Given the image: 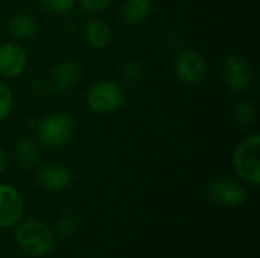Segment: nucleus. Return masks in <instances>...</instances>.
Listing matches in <instances>:
<instances>
[{"mask_svg": "<svg viewBox=\"0 0 260 258\" xmlns=\"http://www.w3.org/2000/svg\"><path fill=\"white\" fill-rule=\"evenodd\" d=\"M76 120L66 111H55L44 116L35 125V135L40 144L49 149L66 146L75 135Z\"/></svg>", "mask_w": 260, "mask_h": 258, "instance_id": "1", "label": "nucleus"}, {"mask_svg": "<svg viewBox=\"0 0 260 258\" xmlns=\"http://www.w3.org/2000/svg\"><path fill=\"white\" fill-rule=\"evenodd\" d=\"M126 93L120 82L114 79H102L94 82L87 94L85 103L93 114L108 116L120 109L125 103Z\"/></svg>", "mask_w": 260, "mask_h": 258, "instance_id": "2", "label": "nucleus"}, {"mask_svg": "<svg viewBox=\"0 0 260 258\" xmlns=\"http://www.w3.org/2000/svg\"><path fill=\"white\" fill-rule=\"evenodd\" d=\"M233 169L236 175L248 186L260 184V135L253 132L247 135L233 152Z\"/></svg>", "mask_w": 260, "mask_h": 258, "instance_id": "3", "label": "nucleus"}, {"mask_svg": "<svg viewBox=\"0 0 260 258\" xmlns=\"http://www.w3.org/2000/svg\"><path fill=\"white\" fill-rule=\"evenodd\" d=\"M15 240L20 249L30 257H43L53 248V234L50 228L35 219L18 225L15 231Z\"/></svg>", "mask_w": 260, "mask_h": 258, "instance_id": "4", "label": "nucleus"}, {"mask_svg": "<svg viewBox=\"0 0 260 258\" xmlns=\"http://www.w3.org/2000/svg\"><path fill=\"white\" fill-rule=\"evenodd\" d=\"M174 71L180 82L186 85H198L207 75V62L195 49H183L174 59Z\"/></svg>", "mask_w": 260, "mask_h": 258, "instance_id": "5", "label": "nucleus"}, {"mask_svg": "<svg viewBox=\"0 0 260 258\" xmlns=\"http://www.w3.org/2000/svg\"><path fill=\"white\" fill-rule=\"evenodd\" d=\"M222 71H224V78L232 94H236L250 88L253 78H254V68H253L251 61L241 53L229 55L224 61Z\"/></svg>", "mask_w": 260, "mask_h": 258, "instance_id": "6", "label": "nucleus"}, {"mask_svg": "<svg viewBox=\"0 0 260 258\" xmlns=\"http://www.w3.org/2000/svg\"><path fill=\"white\" fill-rule=\"evenodd\" d=\"M207 196L213 204L219 207L235 208L247 201V190L239 181L221 176L209 184Z\"/></svg>", "mask_w": 260, "mask_h": 258, "instance_id": "7", "label": "nucleus"}, {"mask_svg": "<svg viewBox=\"0 0 260 258\" xmlns=\"http://www.w3.org/2000/svg\"><path fill=\"white\" fill-rule=\"evenodd\" d=\"M81 79V67L75 59L66 58L58 61L49 73V87L52 91L62 94L75 88Z\"/></svg>", "mask_w": 260, "mask_h": 258, "instance_id": "8", "label": "nucleus"}, {"mask_svg": "<svg viewBox=\"0 0 260 258\" xmlns=\"http://www.w3.org/2000/svg\"><path fill=\"white\" fill-rule=\"evenodd\" d=\"M27 67L26 50L14 43L6 41L0 44V76L5 79H14L24 73Z\"/></svg>", "mask_w": 260, "mask_h": 258, "instance_id": "9", "label": "nucleus"}, {"mask_svg": "<svg viewBox=\"0 0 260 258\" xmlns=\"http://www.w3.org/2000/svg\"><path fill=\"white\" fill-rule=\"evenodd\" d=\"M37 184L46 192H62L72 182V172L61 163H49L38 167L35 175Z\"/></svg>", "mask_w": 260, "mask_h": 258, "instance_id": "10", "label": "nucleus"}, {"mask_svg": "<svg viewBox=\"0 0 260 258\" xmlns=\"http://www.w3.org/2000/svg\"><path fill=\"white\" fill-rule=\"evenodd\" d=\"M23 210L24 204L20 192L9 184H0V228L15 225Z\"/></svg>", "mask_w": 260, "mask_h": 258, "instance_id": "11", "label": "nucleus"}, {"mask_svg": "<svg viewBox=\"0 0 260 258\" xmlns=\"http://www.w3.org/2000/svg\"><path fill=\"white\" fill-rule=\"evenodd\" d=\"M111 36H113L111 27L105 20L94 17V18H90L85 23L84 38H85V43L91 49L102 50V49L108 47L110 43H111Z\"/></svg>", "mask_w": 260, "mask_h": 258, "instance_id": "12", "label": "nucleus"}, {"mask_svg": "<svg viewBox=\"0 0 260 258\" xmlns=\"http://www.w3.org/2000/svg\"><path fill=\"white\" fill-rule=\"evenodd\" d=\"M41 158L40 144L32 138H20L14 146V160L21 170H32Z\"/></svg>", "mask_w": 260, "mask_h": 258, "instance_id": "13", "label": "nucleus"}, {"mask_svg": "<svg viewBox=\"0 0 260 258\" xmlns=\"http://www.w3.org/2000/svg\"><path fill=\"white\" fill-rule=\"evenodd\" d=\"M151 11V0H125L120 8V17L126 26L136 27L143 24L149 18Z\"/></svg>", "mask_w": 260, "mask_h": 258, "instance_id": "14", "label": "nucleus"}, {"mask_svg": "<svg viewBox=\"0 0 260 258\" xmlns=\"http://www.w3.org/2000/svg\"><path fill=\"white\" fill-rule=\"evenodd\" d=\"M8 30L15 40H32L38 33V21L34 15L27 12L14 14L8 21Z\"/></svg>", "mask_w": 260, "mask_h": 258, "instance_id": "15", "label": "nucleus"}, {"mask_svg": "<svg viewBox=\"0 0 260 258\" xmlns=\"http://www.w3.org/2000/svg\"><path fill=\"white\" fill-rule=\"evenodd\" d=\"M233 119L242 128H250L256 123L257 111L256 106L248 100H241L233 108Z\"/></svg>", "mask_w": 260, "mask_h": 258, "instance_id": "16", "label": "nucleus"}, {"mask_svg": "<svg viewBox=\"0 0 260 258\" xmlns=\"http://www.w3.org/2000/svg\"><path fill=\"white\" fill-rule=\"evenodd\" d=\"M40 3L49 14L59 17L69 14L75 8L76 0H40Z\"/></svg>", "mask_w": 260, "mask_h": 258, "instance_id": "17", "label": "nucleus"}, {"mask_svg": "<svg viewBox=\"0 0 260 258\" xmlns=\"http://www.w3.org/2000/svg\"><path fill=\"white\" fill-rule=\"evenodd\" d=\"M14 106V94L8 84L0 81V123L6 120Z\"/></svg>", "mask_w": 260, "mask_h": 258, "instance_id": "18", "label": "nucleus"}, {"mask_svg": "<svg viewBox=\"0 0 260 258\" xmlns=\"http://www.w3.org/2000/svg\"><path fill=\"white\" fill-rule=\"evenodd\" d=\"M78 225H79L78 217L75 214H72V213H67V214H62L58 219L56 230H58V234L62 239H67V237H70V236L75 234V231L78 230Z\"/></svg>", "mask_w": 260, "mask_h": 258, "instance_id": "19", "label": "nucleus"}, {"mask_svg": "<svg viewBox=\"0 0 260 258\" xmlns=\"http://www.w3.org/2000/svg\"><path fill=\"white\" fill-rule=\"evenodd\" d=\"M142 73H143V71H142V65H140V62L136 61V59L126 61V62L122 65V70H120V75H122L123 81L128 82V84H137V82H140Z\"/></svg>", "mask_w": 260, "mask_h": 258, "instance_id": "20", "label": "nucleus"}, {"mask_svg": "<svg viewBox=\"0 0 260 258\" xmlns=\"http://www.w3.org/2000/svg\"><path fill=\"white\" fill-rule=\"evenodd\" d=\"M78 2L87 12L91 14L102 12L114 3V0H78Z\"/></svg>", "mask_w": 260, "mask_h": 258, "instance_id": "21", "label": "nucleus"}, {"mask_svg": "<svg viewBox=\"0 0 260 258\" xmlns=\"http://www.w3.org/2000/svg\"><path fill=\"white\" fill-rule=\"evenodd\" d=\"M29 91H30L32 94H40V93H43V91H44V84H43V81H41V79H34V81L29 84Z\"/></svg>", "mask_w": 260, "mask_h": 258, "instance_id": "22", "label": "nucleus"}, {"mask_svg": "<svg viewBox=\"0 0 260 258\" xmlns=\"http://www.w3.org/2000/svg\"><path fill=\"white\" fill-rule=\"evenodd\" d=\"M5 169H6V155H5L3 148L0 146V175L5 172Z\"/></svg>", "mask_w": 260, "mask_h": 258, "instance_id": "23", "label": "nucleus"}, {"mask_svg": "<svg viewBox=\"0 0 260 258\" xmlns=\"http://www.w3.org/2000/svg\"><path fill=\"white\" fill-rule=\"evenodd\" d=\"M12 2H23V0H12Z\"/></svg>", "mask_w": 260, "mask_h": 258, "instance_id": "24", "label": "nucleus"}]
</instances>
